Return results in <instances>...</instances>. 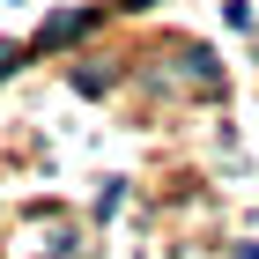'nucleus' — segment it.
Masks as SVG:
<instances>
[{"mask_svg":"<svg viewBox=\"0 0 259 259\" xmlns=\"http://www.w3.org/2000/svg\"><path fill=\"white\" fill-rule=\"evenodd\" d=\"M104 22V8H67V15H52L37 30V52H52V45H67V37H81V30H97Z\"/></svg>","mask_w":259,"mask_h":259,"instance_id":"nucleus-1","label":"nucleus"},{"mask_svg":"<svg viewBox=\"0 0 259 259\" xmlns=\"http://www.w3.org/2000/svg\"><path fill=\"white\" fill-rule=\"evenodd\" d=\"M74 89H89V97H97V89H111V67H81V74H74Z\"/></svg>","mask_w":259,"mask_h":259,"instance_id":"nucleus-2","label":"nucleus"},{"mask_svg":"<svg viewBox=\"0 0 259 259\" xmlns=\"http://www.w3.org/2000/svg\"><path fill=\"white\" fill-rule=\"evenodd\" d=\"M8 67H15V45H0V74H8Z\"/></svg>","mask_w":259,"mask_h":259,"instance_id":"nucleus-3","label":"nucleus"},{"mask_svg":"<svg viewBox=\"0 0 259 259\" xmlns=\"http://www.w3.org/2000/svg\"><path fill=\"white\" fill-rule=\"evenodd\" d=\"M237 259H259V244H237Z\"/></svg>","mask_w":259,"mask_h":259,"instance_id":"nucleus-4","label":"nucleus"}]
</instances>
